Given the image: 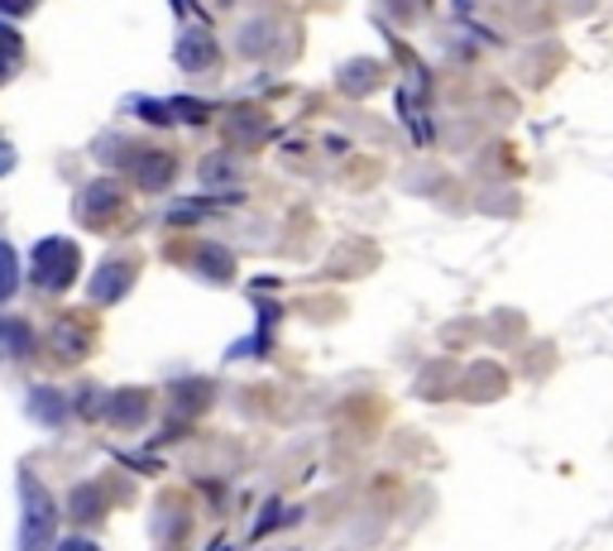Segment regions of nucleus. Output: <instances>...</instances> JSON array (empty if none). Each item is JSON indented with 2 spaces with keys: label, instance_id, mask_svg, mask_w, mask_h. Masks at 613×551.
Masks as SVG:
<instances>
[{
  "label": "nucleus",
  "instance_id": "obj_1",
  "mask_svg": "<svg viewBox=\"0 0 613 551\" xmlns=\"http://www.w3.org/2000/svg\"><path fill=\"white\" fill-rule=\"evenodd\" d=\"M77 245L73 240H39V245H34V283H39L43 293H63L67 283L77 279Z\"/></svg>",
  "mask_w": 613,
  "mask_h": 551
},
{
  "label": "nucleus",
  "instance_id": "obj_2",
  "mask_svg": "<svg viewBox=\"0 0 613 551\" xmlns=\"http://www.w3.org/2000/svg\"><path fill=\"white\" fill-rule=\"evenodd\" d=\"M130 279H135L130 264H120V269H115V264H106V269L97 273V283H91V297H97V303H115V297L130 289Z\"/></svg>",
  "mask_w": 613,
  "mask_h": 551
},
{
  "label": "nucleus",
  "instance_id": "obj_3",
  "mask_svg": "<svg viewBox=\"0 0 613 551\" xmlns=\"http://www.w3.org/2000/svg\"><path fill=\"white\" fill-rule=\"evenodd\" d=\"M34 350V331L25 321H0V360H20Z\"/></svg>",
  "mask_w": 613,
  "mask_h": 551
},
{
  "label": "nucleus",
  "instance_id": "obj_4",
  "mask_svg": "<svg viewBox=\"0 0 613 551\" xmlns=\"http://www.w3.org/2000/svg\"><path fill=\"white\" fill-rule=\"evenodd\" d=\"M20 63H25V39H20V29L0 25V82H10L20 73Z\"/></svg>",
  "mask_w": 613,
  "mask_h": 551
},
{
  "label": "nucleus",
  "instance_id": "obj_5",
  "mask_svg": "<svg viewBox=\"0 0 613 551\" xmlns=\"http://www.w3.org/2000/svg\"><path fill=\"white\" fill-rule=\"evenodd\" d=\"M135 178H140L144 188H168L173 182V158L168 154H140L135 158Z\"/></svg>",
  "mask_w": 613,
  "mask_h": 551
},
{
  "label": "nucleus",
  "instance_id": "obj_6",
  "mask_svg": "<svg viewBox=\"0 0 613 551\" xmlns=\"http://www.w3.org/2000/svg\"><path fill=\"white\" fill-rule=\"evenodd\" d=\"M111 206H120V192H115V182H97V188H91L87 197H82L87 221H97V226H101V216H106Z\"/></svg>",
  "mask_w": 613,
  "mask_h": 551
},
{
  "label": "nucleus",
  "instance_id": "obj_7",
  "mask_svg": "<svg viewBox=\"0 0 613 551\" xmlns=\"http://www.w3.org/2000/svg\"><path fill=\"white\" fill-rule=\"evenodd\" d=\"M29 537H34V542H49V537H53V509H49V499H43V494H34L29 489Z\"/></svg>",
  "mask_w": 613,
  "mask_h": 551
},
{
  "label": "nucleus",
  "instance_id": "obj_8",
  "mask_svg": "<svg viewBox=\"0 0 613 551\" xmlns=\"http://www.w3.org/2000/svg\"><path fill=\"white\" fill-rule=\"evenodd\" d=\"M182 63H192L196 73H206V67L216 63V49H212V39H206L202 29H196V34H192L188 43H182Z\"/></svg>",
  "mask_w": 613,
  "mask_h": 551
},
{
  "label": "nucleus",
  "instance_id": "obj_9",
  "mask_svg": "<svg viewBox=\"0 0 613 551\" xmlns=\"http://www.w3.org/2000/svg\"><path fill=\"white\" fill-rule=\"evenodd\" d=\"M235 174H240V168H235V158H230V154H216V158H206V164H202V182H212V188H226Z\"/></svg>",
  "mask_w": 613,
  "mask_h": 551
},
{
  "label": "nucleus",
  "instance_id": "obj_10",
  "mask_svg": "<svg viewBox=\"0 0 613 551\" xmlns=\"http://www.w3.org/2000/svg\"><path fill=\"white\" fill-rule=\"evenodd\" d=\"M15 283H20V259H15V249L0 240V303L15 293Z\"/></svg>",
  "mask_w": 613,
  "mask_h": 551
},
{
  "label": "nucleus",
  "instance_id": "obj_11",
  "mask_svg": "<svg viewBox=\"0 0 613 551\" xmlns=\"http://www.w3.org/2000/svg\"><path fill=\"white\" fill-rule=\"evenodd\" d=\"M58 551H97V542H91V537H67Z\"/></svg>",
  "mask_w": 613,
  "mask_h": 551
},
{
  "label": "nucleus",
  "instance_id": "obj_12",
  "mask_svg": "<svg viewBox=\"0 0 613 551\" xmlns=\"http://www.w3.org/2000/svg\"><path fill=\"white\" fill-rule=\"evenodd\" d=\"M29 5H34V0H0V10H5V15H25Z\"/></svg>",
  "mask_w": 613,
  "mask_h": 551
}]
</instances>
